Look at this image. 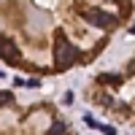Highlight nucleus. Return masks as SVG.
<instances>
[{"instance_id":"obj_1","label":"nucleus","mask_w":135,"mask_h":135,"mask_svg":"<svg viewBox=\"0 0 135 135\" xmlns=\"http://www.w3.org/2000/svg\"><path fill=\"white\" fill-rule=\"evenodd\" d=\"M78 60H81V49L76 43H70L62 32H57V41H54V62H57V68H70Z\"/></svg>"},{"instance_id":"obj_2","label":"nucleus","mask_w":135,"mask_h":135,"mask_svg":"<svg viewBox=\"0 0 135 135\" xmlns=\"http://www.w3.org/2000/svg\"><path fill=\"white\" fill-rule=\"evenodd\" d=\"M84 19H86L92 27H100V30H108V27L116 25V16L108 14V11H100V8H89L86 14H84Z\"/></svg>"},{"instance_id":"obj_3","label":"nucleus","mask_w":135,"mask_h":135,"mask_svg":"<svg viewBox=\"0 0 135 135\" xmlns=\"http://www.w3.org/2000/svg\"><path fill=\"white\" fill-rule=\"evenodd\" d=\"M0 57H3L6 62H11V65H19V60H22L19 46L11 38H6V35H0Z\"/></svg>"},{"instance_id":"obj_4","label":"nucleus","mask_w":135,"mask_h":135,"mask_svg":"<svg viewBox=\"0 0 135 135\" xmlns=\"http://www.w3.org/2000/svg\"><path fill=\"white\" fill-rule=\"evenodd\" d=\"M97 81L100 84H105V86H122V81H124V78H122L119 73H103V76H97Z\"/></svg>"},{"instance_id":"obj_5","label":"nucleus","mask_w":135,"mask_h":135,"mask_svg":"<svg viewBox=\"0 0 135 135\" xmlns=\"http://www.w3.org/2000/svg\"><path fill=\"white\" fill-rule=\"evenodd\" d=\"M65 132H68V124L57 119V122H54V124L49 127V132H46V135H65Z\"/></svg>"},{"instance_id":"obj_6","label":"nucleus","mask_w":135,"mask_h":135,"mask_svg":"<svg viewBox=\"0 0 135 135\" xmlns=\"http://www.w3.org/2000/svg\"><path fill=\"white\" fill-rule=\"evenodd\" d=\"M6 103H14V95L11 92H0V108H3Z\"/></svg>"},{"instance_id":"obj_7","label":"nucleus","mask_w":135,"mask_h":135,"mask_svg":"<svg viewBox=\"0 0 135 135\" xmlns=\"http://www.w3.org/2000/svg\"><path fill=\"white\" fill-rule=\"evenodd\" d=\"M97 130L103 132V135H116V127H111V124H100Z\"/></svg>"}]
</instances>
